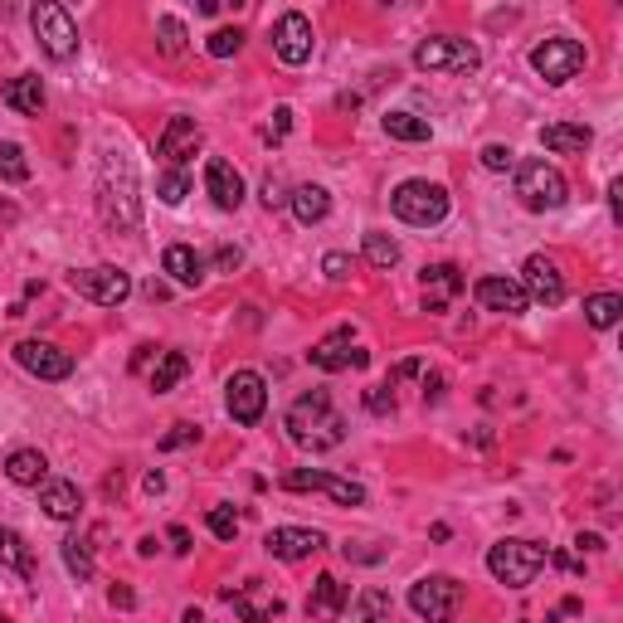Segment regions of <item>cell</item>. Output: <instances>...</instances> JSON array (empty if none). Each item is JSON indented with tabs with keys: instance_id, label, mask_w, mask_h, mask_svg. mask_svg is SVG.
<instances>
[{
	"instance_id": "6da1fadb",
	"label": "cell",
	"mask_w": 623,
	"mask_h": 623,
	"mask_svg": "<svg viewBox=\"0 0 623 623\" xmlns=\"http://www.w3.org/2000/svg\"><path fill=\"white\" fill-rule=\"evenodd\" d=\"M98 215L112 229H137L142 224V185L122 151H103L98 166Z\"/></svg>"
},
{
	"instance_id": "7a4b0ae2",
	"label": "cell",
	"mask_w": 623,
	"mask_h": 623,
	"mask_svg": "<svg viewBox=\"0 0 623 623\" xmlns=\"http://www.w3.org/2000/svg\"><path fill=\"white\" fill-rule=\"evenodd\" d=\"M283 429H288V439H293L297 448H307V453L341 448V439H346V419L336 414V404H331L327 390L297 395L293 409H288V419H283Z\"/></svg>"
},
{
	"instance_id": "3957f363",
	"label": "cell",
	"mask_w": 623,
	"mask_h": 623,
	"mask_svg": "<svg viewBox=\"0 0 623 623\" xmlns=\"http://www.w3.org/2000/svg\"><path fill=\"white\" fill-rule=\"evenodd\" d=\"M487 570H492V580L507 589H526L541 570H546V546H536V541H521V536H507V541H497V546L487 550Z\"/></svg>"
},
{
	"instance_id": "277c9868",
	"label": "cell",
	"mask_w": 623,
	"mask_h": 623,
	"mask_svg": "<svg viewBox=\"0 0 623 623\" xmlns=\"http://www.w3.org/2000/svg\"><path fill=\"white\" fill-rule=\"evenodd\" d=\"M516 200L526 205V210H536V215H546V210H560L565 200H570V185L565 176L550 166V161H516Z\"/></svg>"
},
{
	"instance_id": "5b68a950",
	"label": "cell",
	"mask_w": 623,
	"mask_h": 623,
	"mask_svg": "<svg viewBox=\"0 0 623 623\" xmlns=\"http://www.w3.org/2000/svg\"><path fill=\"white\" fill-rule=\"evenodd\" d=\"M390 210H395V220L429 229V224L448 220V190L439 181H404L390 195Z\"/></svg>"
},
{
	"instance_id": "8992f818",
	"label": "cell",
	"mask_w": 623,
	"mask_h": 623,
	"mask_svg": "<svg viewBox=\"0 0 623 623\" xmlns=\"http://www.w3.org/2000/svg\"><path fill=\"white\" fill-rule=\"evenodd\" d=\"M30 25H35L39 49H44L54 64H69V59L78 54V25H74V15H69L64 5L39 0L35 10H30Z\"/></svg>"
},
{
	"instance_id": "52a82bcc",
	"label": "cell",
	"mask_w": 623,
	"mask_h": 623,
	"mask_svg": "<svg viewBox=\"0 0 623 623\" xmlns=\"http://www.w3.org/2000/svg\"><path fill=\"white\" fill-rule=\"evenodd\" d=\"M482 54L473 39H453V35H434L414 49V69L419 74H477Z\"/></svg>"
},
{
	"instance_id": "ba28073f",
	"label": "cell",
	"mask_w": 623,
	"mask_h": 623,
	"mask_svg": "<svg viewBox=\"0 0 623 623\" xmlns=\"http://www.w3.org/2000/svg\"><path fill=\"white\" fill-rule=\"evenodd\" d=\"M409 609L424 623H453L463 609V585L453 575H424L409 585Z\"/></svg>"
},
{
	"instance_id": "9c48e42d",
	"label": "cell",
	"mask_w": 623,
	"mask_h": 623,
	"mask_svg": "<svg viewBox=\"0 0 623 623\" xmlns=\"http://www.w3.org/2000/svg\"><path fill=\"white\" fill-rule=\"evenodd\" d=\"M585 44H580V39H541V44H536V49H531V69H536V74L546 78L550 88H560V83H570V78L580 74V69H585Z\"/></svg>"
},
{
	"instance_id": "30bf717a",
	"label": "cell",
	"mask_w": 623,
	"mask_h": 623,
	"mask_svg": "<svg viewBox=\"0 0 623 623\" xmlns=\"http://www.w3.org/2000/svg\"><path fill=\"white\" fill-rule=\"evenodd\" d=\"M224 409H229L234 424L254 429L258 419H263V409H268V385H263V375H258V370H234L229 385H224Z\"/></svg>"
},
{
	"instance_id": "8fae6325",
	"label": "cell",
	"mask_w": 623,
	"mask_h": 623,
	"mask_svg": "<svg viewBox=\"0 0 623 623\" xmlns=\"http://www.w3.org/2000/svg\"><path fill=\"white\" fill-rule=\"evenodd\" d=\"M69 288L78 297H88V302H98V307H117V302L132 297V278L122 268H112V263H98V268H74Z\"/></svg>"
},
{
	"instance_id": "7c38bea8",
	"label": "cell",
	"mask_w": 623,
	"mask_h": 623,
	"mask_svg": "<svg viewBox=\"0 0 623 623\" xmlns=\"http://www.w3.org/2000/svg\"><path fill=\"white\" fill-rule=\"evenodd\" d=\"M283 487H288V492H327L336 507H366V487L351 482V477H336V473L293 468V473H283Z\"/></svg>"
},
{
	"instance_id": "4fadbf2b",
	"label": "cell",
	"mask_w": 623,
	"mask_h": 623,
	"mask_svg": "<svg viewBox=\"0 0 623 623\" xmlns=\"http://www.w3.org/2000/svg\"><path fill=\"white\" fill-rule=\"evenodd\" d=\"M312 20L302 15V10H283L278 15V25H273V54L288 64V69H302L307 59H312Z\"/></svg>"
},
{
	"instance_id": "5bb4252c",
	"label": "cell",
	"mask_w": 623,
	"mask_h": 623,
	"mask_svg": "<svg viewBox=\"0 0 623 623\" xmlns=\"http://www.w3.org/2000/svg\"><path fill=\"white\" fill-rule=\"evenodd\" d=\"M224 604H234V614L244 623H278L283 619V599L273 594V585L263 580H249L239 589H224Z\"/></svg>"
},
{
	"instance_id": "9a60e30c",
	"label": "cell",
	"mask_w": 623,
	"mask_h": 623,
	"mask_svg": "<svg viewBox=\"0 0 623 623\" xmlns=\"http://www.w3.org/2000/svg\"><path fill=\"white\" fill-rule=\"evenodd\" d=\"M15 361H20V370H30L35 380H69L74 375V356L59 351L54 341H20Z\"/></svg>"
},
{
	"instance_id": "2e32d148",
	"label": "cell",
	"mask_w": 623,
	"mask_h": 623,
	"mask_svg": "<svg viewBox=\"0 0 623 623\" xmlns=\"http://www.w3.org/2000/svg\"><path fill=\"white\" fill-rule=\"evenodd\" d=\"M307 361L317 370H327V375H336V370H361V366H370V351H356L351 346V327H336L331 336H322L312 351H307Z\"/></svg>"
},
{
	"instance_id": "e0dca14e",
	"label": "cell",
	"mask_w": 623,
	"mask_h": 623,
	"mask_svg": "<svg viewBox=\"0 0 623 623\" xmlns=\"http://www.w3.org/2000/svg\"><path fill=\"white\" fill-rule=\"evenodd\" d=\"M327 546V536L322 531H312V526H273L268 536H263V550L273 555V560H307V555H317V550Z\"/></svg>"
},
{
	"instance_id": "ac0fdd59",
	"label": "cell",
	"mask_w": 623,
	"mask_h": 623,
	"mask_svg": "<svg viewBox=\"0 0 623 623\" xmlns=\"http://www.w3.org/2000/svg\"><path fill=\"white\" fill-rule=\"evenodd\" d=\"M521 288H526L531 302H546V307H560V302H565V278H560L555 258H546V254H531L521 263Z\"/></svg>"
},
{
	"instance_id": "d6986e66",
	"label": "cell",
	"mask_w": 623,
	"mask_h": 623,
	"mask_svg": "<svg viewBox=\"0 0 623 623\" xmlns=\"http://www.w3.org/2000/svg\"><path fill=\"white\" fill-rule=\"evenodd\" d=\"M473 297L477 307H487V312H502V317H521L526 307H531V297H526V288L516 283V278H477L473 283Z\"/></svg>"
},
{
	"instance_id": "ffe728a7",
	"label": "cell",
	"mask_w": 623,
	"mask_h": 623,
	"mask_svg": "<svg viewBox=\"0 0 623 623\" xmlns=\"http://www.w3.org/2000/svg\"><path fill=\"white\" fill-rule=\"evenodd\" d=\"M200 142H205V132H200L195 117H171L166 132L156 137V156H166L171 166H185V161L200 151Z\"/></svg>"
},
{
	"instance_id": "44dd1931",
	"label": "cell",
	"mask_w": 623,
	"mask_h": 623,
	"mask_svg": "<svg viewBox=\"0 0 623 623\" xmlns=\"http://www.w3.org/2000/svg\"><path fill=\"white\" fill-rule=\"evenodd\" d=\"M468 288V278H463V268H453V263H429L424 268V312H448V302Z\"/></svg>"
},
{
	"instance_id": "7402d4cb",
	"label": "cell",
	"mask_w": 623,
	"mask_h": 623,
	"mask_svg": "<svg viewBox=\"0 0 623 623\" xmlns=\"http://www.w3.org/2000/svg\"><path fill=\"white\" fill-rule=\"evenodd\" d=\"M205 195H210L220 210H239V205H244V176H239L224 156H210V161H205Z\"/></svg>"
},
{
	"instance_id": "603a6c76",
	"label": "cell",
	"mask_w": 623,
	"mask_h": 623,
	"mask_svg": "<svg viewBox=\"0 0 623 623\" xmlns=\"http://www.w3.org/2000/svg\"><path fill=\"white\" fill-rule=\"evenodd\" d=\"M346 604H351V589L341 585L336 575H317V585L307 594V619L312 623H336L346 614Z\"/></svg>"
},
{
	"instance_id": "cb8c5ba5",
	"label": "cell",
	"mask_w": 623,
	"mask_h": 623,
	"mask_svg": "<svg viewBox=\"0 0 623 623\" xmlns=\"http://www.w3.org/2000/svg\"><path fill=\"white\" fill-rule=\"evenodd\" d=\"M39 507H44L49 521H74L83 512V492H78V482H69V477H49L39 487Z\"/></svg>"
},
{
	"instance_id": "d4e9b609",
	"label": "cell",
	"mask_w": 623,
	"mask_h": 623,
	"mask_svg": "<svg viewBox=\"0 0 623 623\" xmlns=\"http://www.w3.org/2000/svg\"><path fill=\"white\" fill-rule=\"evenodd\" d=\"M0 98H5V108L20 112V117H39V112H44V103H49V93H44V83H39L35 74L10 78V83L0 88Z\"/></svg>"
},
{
	"instance_id": "484cf974",
	"label": "cell",
	"mask_w": 623,
	"mask_h": 623,
	"mask_svg": "<svg viewBox=\"0 0 623 623\" xmlns=\"http://www.w3.org/2000/svg\"><path fill=\"white\" fill-rule=\"evenodd\" d=\"M589 142H594V132L585 122H550V127H541V147L555 151V156H585Z\"/></svg>"
},
{
	"instance_id": "4316f807",
	"label": "cell",
	"mask_w": 623,
	"mask_h": 623,
	"mask_svg": "<svg viewBox=\"0 0 623 623\" xmlns=\"http://www.w3.org/2000/svg\"><path fill=\"white\" fill-rule=\"evenodd\" d=\"M161 273H171V283H181V288H200L205 283V258L195 254L190 244H171L161 254Z\"/></svg>"
},
{
	"instance_id": "83f0119b",
	"label": "cell",
	"mask_w": 623,
	"mask_h": 623,
	"mask_svg": "<svg viewBox=\"0 0 623 623\" xmlns=\"http://www.w3.org/2000/svg\"><path fill=\"white\" fill-rule=\"evenodd\" d=\"M5 477L15 482V487H44L49 482V458L39 453V448H15L10 458H5Z\"/></svg>"
},
{
	"instance_id": "f1b7e54d",
	"label": "cell",
	"mask_w": 623,
	"mask_h": 623,
	"mask_svg": "<svg viewBox=\"0 0 623 623\" xmlns=\"http://www.w3.org/2000/svg\"><path fill=\"white\" fill-rule=\"evenodd\" d=\"M288 205H293V215L302 224H322L331 215V195L322 185H297L293 195H288Z\"/></svg>"
},
{
	"instance_id": "f546056e",
	"label": "cell",
	"mask_w": 623,
	"mask_h": 623,
	"mask_svg": "<svg viewBox=\"0 0 623 623\" xmlns=\"http://www.w3.org/2000/svg\"><path fill=\"white\" fill-rule=\"evenodd\" d=\"M346 609H351V623H390V609H395V604H390V594L380 585H366Z\"/></svg>"
},
{
	"instance_id": "4dcf8cb0",
	"label": "cell",
	"mask_w": 623,
	"mask_h": 623,
	"mask_svg": "<svg viewBox=\"0 0 623 623\" xmlns=\"http://www.w3.org/2000/svg\"><path fill=\"white\" fill-rule=\"evenodd\" d=\"M385 137L390 142H429L434 127H429V117H414V112H385Z\"/></svg>"
},
{
	"instance_id": "1f68e13d",
	"label": "cell",
	"mask_w": 623,
	"mask_h": 623,
	"mask_svg": "<svg viewBox=\"0 0 623 623\" xmlns=\"http://www.w3.org/2000/svg\"><path fill=\"white\" fill-rule=\"evenodd\" d=\"M185 375H190V356L185 351H161V361L151 370V390L156 395H166V390H176Z\"/></svg>"
},
{
	"instance_id": "d6a6232c",
	"label": "cell",
	"mask_w": 623,
	"mask_h": 623,
	"mask_svg": "<svg viewBox=\"0 0 623 623\" xmlns=\"http://www.w3.org/2000/svg\"><path fill=\"white\" fill-rule=\"evenodd\" d=\"M0 570H15V575H35V560H30V546L10 531V526H0Z\"/></svg>"
},
{
	"instance_id": "836d02e7",
	"label": "cell",
	"mask_w": 623,
	"mask_h": 623,
	"mask_svg": "<svg viewBox=\"0 0 623 623\" xmlns=\"http://www.w3.org/2000/svg\"><path fill=\"white\" fill-rule=\"evenodd\" d=\"M619 317H623V297L619 293H594V297H585V322L594 331L619 327Z\"/></svg>"
},
{
	"instance_id": "e575fe53",
	"label": "cell",
	"mask_w": 623,
	"mask_h": 623,
	"mask_svg": "<svg viewBox=\"0 0 623 623\" xmlns=\"http://www.w3.org/2000/svg\"><path fill=\"white\" fill-rule=\"evenodd\" d=\"M0 181H10V185L30 181V161H25L20 142H0Z\"/></svg>"
},
{
	"instance_id": "d590c367",
	"label": "cell",
	"mask_w": 623,
	"mask_h": 623,
	"mask_svg": "<svg viewBox=\"0 0 623 623\" xmlns=\"http://www.w3.org/2000/svg\"><path fill=\"white\" fill-rule=\"evenodd\" d=\"M64 565H69V575H74L78 585L93 580V550H88L83 536H69V541H64Z\"/></svg>"
},
{
	"instance_id": "8d00e7d4",
	"label": "cell",
	"mask_w": 623,
	"mask_h": 623,
	"mask_svg": "<svg viewBox=\"0 0 623 623\" xmlns=\"http://www.w3.org/2000/svg\"><path fill=\"white\" fill-rule=\"evenodd\" d=\"M366 263L370 268H395V263H400V244H395L390 234L370 229L366 234Z\"/></svg>"
},
{
	"instance_id": "74e56055",
	"label": "cell",
	"mask_w": 623,
	"mask_h": 623,
	"mask_svg": "<svg viewBox=\"0 0 623 623\" xmlns=\"http://www.w3.org/2000/svg\"><path fill=\"white\" fill-rule=\"evenodd\" d=\"M239 49H244V30H239V25H220L215 35L205 39V54H210V59H234Z\"/></svg>"
},
{
	"instance_id": "f35d334b",
	"label": "cell",
	"mask_w": 623,
	"mask_h": 623,
	"mask_svg": "<svg viewBox=\"0 0 623 623\" xmlns=\"http://www.w3.org/2000/svg\"><path fill=\"white\" fill-rule=\"evenodd\" d=\"M190 185H195L190 171H185V166H171V171L156 181V195H161V205H181L185 195H190Z\"/></svg>"
},
{
	"instance_id": "ab89813d",
	"label": "cell",
	"mask_w": 623,
	"mask_h": 623,
	"mask_svg": "<svg viewBox=\"0 0 623 623\" xmlns=\"http://www.w3.org/2000/svg\"><path fill=\"white\" fill-rule=\"evenodd\" d=\"M156 39H161V54H171V59L185 54V25L176 15H161V20H156Z\"/></svg>"
},
{
	"instance_id": "60d3db41",
	"label": "cell",
	"mask_w": 623,
	"mask_h": 623,
	"mask_svg": "<svg viewBox=\"0 0 623 623\" xmlns=\"http://www.w3.org/2000/svg\"><path fill=\"white\" fill-rule=\"evenodd\" d=\"M205 526H210L215 541H234V536H239V516H234V507H210Z\"/></svg>"
},
{
	"instance_id": "b9f144b4",
	"label": "cell",
	"mask_w": 623,
	"mask_h": 623,
	"mask_svg": "<svg viewBox=\"0 0 623 623\" xmlns=\"http://www.w3.org/2000/svg\"><path fill=\"white\" fill-rule=\"evenodd\" d=\"M487 171H516V151L502 147V142H492V147H482V156H477Z\"/></svg>"
},
{
	"instance_id": "7bdbcfd3",
	"label": "cell",
	"mask_w": 623,
	"mask_h": 623,
	"mask_svg": "<svg viewBox=\"0 0 623 623\" xmlns=\"http://www.w3.org/2000/svg\"><path fill=\"white\" fill-rule=\"evenodd\" d=\"M288 195H293V190L278 181V176H268V181L258 185V200H263V210H283V205H288Z\"/></svg>"
},
{
	"instance_id": "ee69618b",
	"label": "cell",
	"mask_w": 623,
	"mask_h": 623,
	"mask_svg": "<svg viewBox=\"0 0 623 623\" xmlns=\"http://www.w3.org/2000/svg\"><path fill=\"white\" fill-rule=\"evenodd\" d=\"M351 268H356V258L341 254V249H331V254L322 258V273H327L331 283H346V278H351Z\"/></svg>"
},
{
	"instance_id": "f6af8a7d",
	"label": "cell",
	"mask_w": 623,
	"mask_h": 623,
	"mask_svg": "<svg viewBox=\"0 0 623 623\" xmlns=\"http://www.w3.org/2000/svg\"><path fill=\"white\" fill-rule=\"evenodd\" d=\"M366 409H370V414H395V390H390V385H370V390H366Z\"/></svg>"
},
{
	"instance_id": "bcb514c9",
	"label": "cell",
	"mask_w": 623,
	"mask_h": 623,
	"mask_svg": "<svg viewBox=\"0 0 623 623\" xmlns=\"http://www.w3.org/2000/svg\"><path fill=\"white\" fill-rule=\"evenodd\" d=\"M215 268H220V273H239V268H244V249L220 244V249H215Z\"/></svg>"
},
{
	"instance_id": "7dc6e473",
	"label": "cell",
	"mask_w": 623,
	"mask_h": 623,
	"mask_svg": "<svg viewBox=\"0 0 623 623\" xmlns=\"http://www.w3.org/2000/svg\"><path fill=\"white\" fill-rule=\"evenodd\" d=\"M195 439H200V429H195V424H176L171 434H161V448L171 453V448H185V443H195Z\"/></svg>"
},
{
	"instance_id": "c3c4849f",
	"label": "cell",
	"mask_w": 623,
	"mask_h": 623,
	"mask_svg": "<svg viewBox=\"0 0 623 623\" xmlns=\"http://www.w3.org/2000/svg\"><path fill=\"white\" fill-rule=\"evenodd\" d=\"M108 604H112V609H137V594H132L127 585H112L108 589Z\"/></svg>"
},
{
	"instance_id": "681fc988",
	"label": "cell",
	"mask_w": 623,
	"mask_h": 623,
	"mask_svg": "<svg viewBox=\"0 0 623 623\" xmlns=\"http://www.w3.org/2000/svg\"><path fill=\"white\" fill-rule=\"evenodd\" d=\"M166 541H171V550H176V555H190V546H195L185 526H171V531H166Z\"/></svg>"
},
{
	"instance_id": "f907efd6",
	"label": "cell",
	"mask_w": 623,
	"mask_h": 623,
	"mask_svg": "<svg viewBox=\"0 0 623 623\" xmlns=\"http://www.w3.org/2000/svg\"><path fill=\"white\" fill-rule=\"evenodd\" d=\"M575 546H580V555H585V550H604V536H599V531H580Z\"/></svg>"
},
{
	"instance_id": "816d5d0a",
	"label": "cell",
	"mask_w": 623,
	"mask_h": 623,
	"mask_svg": "<svg viewBox=\"0 0 623 623\" xmlns=\"http://www.w3.org/2000/svg\"><path fill=\"white\" fill-rule=\"evenodd\" d=\"M419 361H400V366H395V375H390V390H395V380H409V375H419Z\"/></svg>"
},
{
	"instance_id": "f5cc1de1",
	"label": "cell",
	"mask_w": 623,
	"mask_h": 623,
	"mask_svg": "<svg viewBox=\"0 0 623 623\" xmlns=\"http://www.w3.org/2000/svg\"><path fill=\"white\" fill-rule=\"evenodd\" d=\"M273 117H278V122H273V137H283V132L293 127V108H278Z\"/></svg>"
},
{
	"instance_id": "db71d44e",
	"label": "cell",
	"mask_w": 623,
	"mask_h": 623,
	"mask_svg": "<svg viewBox=\"0 0 623 623\" xmlns=\"http://www.w3.org/2000/svg\"><path fill=\"white\" fill-rule=\"evenodd\" d=\"M443 395V375H429V380H424V400H439Z\"/></svg>"
},
{
	"instance_id": "11a10c76",
	"label": "cell",
	"mask_w": 623,
	"mask_h": 623,
	"mask_svg": "<svg viewBox=\"0 0 623 623\" xmlns=\"http://www.w3.org/2000/svg\"><path fill=\"white\" fill-rule=\"evenodd\" d=\"M619 195H623V181H614V185H609V205H614V215L623 210V200H619Z\"/></svg>"
},
{
	"instance_id": "9f6ffc18",
	"label": "cell",
	"mask_w": 623,
	"mask_h": 623,
	"mask_svg": "<svg viewBox=\"0 0 623 623\" xmlns=\"http://www.w3.org/2000/svg\"><path fill=\"white\" fill-rule=\"evenodd\" d=\"M151 361V346H137V356H132V370H142Z\"/></svg>"
},
{
	"instance_id": "6f0895ef",
	"label": "cell",
	"mask_w": 623,
	"mask_h": 623,
	"mask_svg": "<svg viewBox=\"0 0 623 623\" xmlns=\"http://www.w3.org/2000/svg\"><path fill=\"white\" fill-rule=\"evenodd\" d=\"M181 623H205V619H200V609H185V614H181Z\"/></svg>"
},
{
	"instance_id": "680465c9",
	"label": "cell",
	"mask_w": 623,
	"mask_h": 623,
	"mask_svg": "<svg viewBox=\"0 0 623 623\" xmlns=\"http://www.w3.org/2000/svg\"><path fill=\"white\" fill-rule=\"evenodd\" d=\"M0 623H10V619H5V614H0Z\"/></svg>"
}]
</instances>
